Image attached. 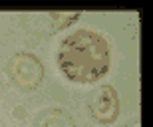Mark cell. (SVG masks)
<instances>
[{"label": "cell", "mask_w": 153, "mask_h": 127, "mask_svg": "<svg viewBox=\"0 0 153 127\" xmlns=\"http://www.w3.org/2000/svg\"><path fill=\"white\" fill-rule=\"evenodd\" d=\"M36 127H76V123L64 109H46L38 115Z\"/></svg>", "instance_id": "277c9868"}, {"label": "cell", "mask_w": 153, "mask_h": 127, "mask_svg": "<svg viewBox=\"0 0 153 127\" xmlns=\"http://www.w3.org/2000/svg\"><path fill=\"white\" fill-rule=\"evenodd\" d=\"M90 111L100 123H111L119 115V97L114 87L103 86L91 93Z\"/></svg>", "instance_id": "3957f363"}, {"label": "cell", "mask_w": 153, "mask_h": 127, "mask_svg": "<svg viewBox=\"0 0 153 127\" xmlns=\"http://www.w3.org/2000/svg\"><path fill=\"white\" fill-rule=\"evenodd\" d=\"M58 63L72 81H96L109 69V48L102 34L94 30H78L60 46Z\"/></svg>", "instance_id": "6da1fadb"}, {"label": "cell", "mask_w": 153, "mask_h": 127, "mask_svg": "<svg viewBox=\"0 0 153 127\" xmlns=\"http://www.w3.org/2000/svg\"><path fill=\"white\" fill-rule=\"evenodd\" d=\"M8 74L18 87L34 89L40 86V81L44 78V68L32 54H16L8 63Z\"/></svg>", "instance_id": "7a4b0ae2"}]
</instances>
